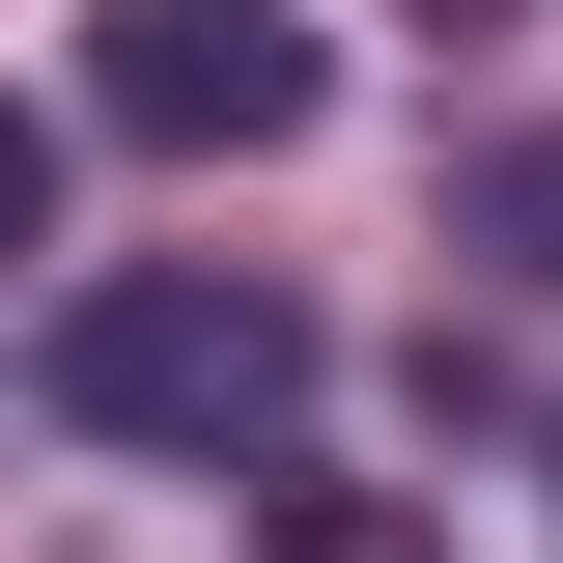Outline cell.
Segmentation results:
<instances>
[{
	"label": "cell",
	"mask_w": 563,
	"mask_h": 563,
	"mask_svg": "<svg viewBox=\"0 0 563 563\" xmlns=\"http://www.w3.org/2000/svg\"><path fill=\"white\" fill-rule=\"evenodd\" d=\"M29 395H57L85 451H282V422H310V310L225 282V254H113V282L29 310Z\"/></svg>",
	"instance_id": "cell-1"
},
{
	"label": "cell",
	"mask_w": 563,
	"mask_h": 563,
	"mask_svg": "<svg viewBox=\"0 0 563 563\" xmlns=\"http://www.w3.org/2000/svg\"><path fill=\"white\" fill-rule=\"evenodd\" d=\"M57 113H85V141H198V169H254V141L339 113V29H310V0H85Z\"/></svg>",
	"instance_id": "cell-2"
},
{
	"label": "cell",
	"mask_w": 563,
	"mask_h": 563,
	"mask_svg": "<svg viewBox=\"0 0 563 563\" xmlns=\"http://www.w3.org/2000/svg\"><path fill=\"white\" fill-rule=\"evenodd\" d=\"M254 563H451V536H422L395 479H282V507H254Z\"/></svg>",
	"instance_id": "cell-3"
},
{
	"label": "cell",
	"mask_w": 563,
	"mask_h": 563,
	"mask_svg": "<svg viewBox=\"0 0 563 563\" xmlns=\"http://www.w3.org/2000/svg\"><path fill=\"white\" fill-rule=\"evenodd\" d=\"M451 225H479V254H536V282H563V141H479V198H451Z\"/></svg>",
	"instance_id": "cell-4"
},
{
	"label": "cell",
	"mask_w": 563,
	"mask_h": 563,
	"mask_svg": "<svg viewBox=\"0 0 563 563\" xmlns=\"http://www.w3.org/2000/svg\"><path fill=\"white\" fill-rule=\"evenodd\" d=\"M451 29H479V0H451Z\"/></svg>",
	"instance_id": "cell-5"
}]
</instances>
